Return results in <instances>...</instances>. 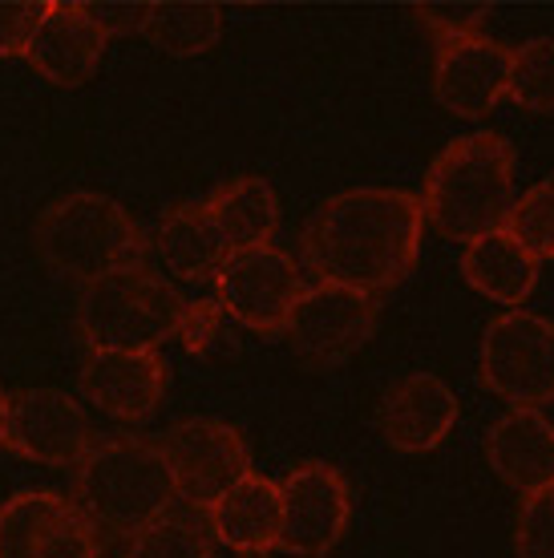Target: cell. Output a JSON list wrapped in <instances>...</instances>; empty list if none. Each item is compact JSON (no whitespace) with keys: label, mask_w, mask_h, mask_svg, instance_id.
I'll return each instance as SVG.
<instances>
[{"label":"cell","mask_w":554,"mask_h":558,"mask_svg":"<svg viewBox=\"0 0 554 558\" xmlns=\"http://www.w3.org/2000/svg\"><path fill=\"white\" fill-rule=\"evenodd\" d=\"M421 198L388 186L340 191L308 219L304 264L320 283L376 295L397 288L421 255Z\"/></svg>","instance_id":"cell-1"},{"label":"cell","mask_w":554,"mask_h":558,"mask_svg":"<svg viewBox=\"0 0 554 558\" xmlns=\"http://www.w3.org/2000/svg\"><path fill=\"white\" fill-rule=\"evenodd\" d=\"M514 210V146L498 134H466L433 158L421 191V215L449 239L502 231Z\"/></svg>","instance_id":"cell-2"},{"label":"cell","mask_w":554,"mask_h":558,"mask_svg":"<svg viewBox=\"0 0 554 558\" xmlns=\"http://www.w3.org/2000/svg\"><path fill=\"white\" fill-rule=\"evenodd\" d=\"M97 534L134 538L167 514L174 477L162 449L142 437H101L73 470V498Z\"/></svg>","instance_id":"cell-3"},{"label":"cell","mask_w":554,"mask_h":558,"mask_svg":"<svg viewBox=\"0 0 554 558\" xmlns=\"http://www.w3.org/2000/svg\"><path fill=\"white\" fill-rule=\"evenodd\" d=\"M33 247L57 276L94 283L122 267H138L146 239L118 198L101 191H70L41 210L33 227Z\"/></svg>","instance_id":"cell-4"},{"label":"cell","mask_w":554,"mask_h":558,"mask_svg":"<svg viewBox=\"0 0 554 558\" xmlns=\"http://www.w3.org/2000/svg\"><path fill=\"white\" fill-rule=\"evenodd\" d=\"M182 316L186 300L142 264L85 283L77 300V332L89 352H158L179 336Z\"/></svg>","instance_id":"cell-5"},{"label":"cell","mask_w":554,"mask_h":558,"mask_svg":"<svg viewBox=\"0 0 554 558\" xmlns=\"http://www.w3.org/2000/svg\"><path fill=\"white\" fill-rule=\"evenodd\" d=\"M478 368L485 389L498 392L514 409H539L542 401H554V324L522 307L502 312L498 320L485 324Z\"/></svg>","instance_id":"cell-6"},{"label":"cell","mask_w":554,"mask_h":558,"mask_svg":"<svg viewBox=\"0 0 554 558\" xmlns=\"http://www.w3.org/2000/svg\"><path fill=\"white\" fill-rule=\"evenodd\" d=\"M158 449L174 477V498L186 506L210 510L227 489L251 474V453L239 429L215 417L179 421L174 429L162 433Z\"/></svg>","instance_id":"cell-7"},{"label":"cell","mask_w":554,"mask_h":558,"mask_svg":"<svg viewBox=\"0 0 554 558\" xmlns=\"http://www.w3.org/2000/svg\"><path fill=\"white\" fill-rule=\"evenodd\" d=\"M300 292H304L300 267L291 264L288 252H279L272 243L231 252L219 279H215V304L236 324L264 336H276L288 328V316Z\"/></svg>","instance_id":"cell-8"},{"label":"cell","mask_w":554,"mask_h":558,"mask_svg":"<svg viewBox=\"0 0 554 558\" xmlns=\"http://www.w3.org/2000/svg\"><path fill=\"white\" fill-rule=\"evenodd\" d=\"M284 498V531H279V550L296 558H324L340 546L352 518V494L340 470L328 461H304L279 482Z\"/></svg>","instance_id":"cell-9"},{"label":"cell","mask_w":554,"mask_h":558,"mask_svg":"<svg viewBox=\"0 0 554 558\" xmlns=\"http://www.w3.org/2000/svg\"><path fill=\"white\" fill-rule=\"evenodd\" d=\"M0 558H101V538L70 498L21 489L0 506Z\"/></svg>","instance_id":"cell-10"},{"label":"cell","mask_w":554,"mask_h":558,"mask_svg":"<svg viewBox=\"0 0 554 558\" xmlns=\"http://www.w3.org/2000/svg\"><path fill=\"white\" fill-rule=\"evenodd\" d=\"M376 328V295L316 283L304 288L288 316L284 336L308 364H340L361 349Z\"/></svg>","instance_id":"cell-11"},{"label":"cell","mask_w":554,"mask_h":558,"mask_svg":"<svg viewBox=\"0 0 554 558\" xmlns=\"http://www.w3.org/2000/svg\"><path fill=\"white\" fill-rule=\"evenodd\" d=\"M94 429L85 409L61 389H21L9 401V433L4 446L28 461L77 470L94 449Z\"/></svg>","instance_id":"cell-12"},{"label":"cell","mask_w":554,"mask_h":558,"mask_svg":"<svg viewBox=\"0 0 554 558\" xmlns=\"http://www.w3.org/2000/svg\"><path fill=\"white\" fill-rule=\"evenodd\" d=\"M110 37L97 28L85 4H45L41 21L33 28L25 61L53 85H85L106 57Z\"/></svg>","instance_id":"cell-13"},{"label":"cell","mask_w":554,"mask_h":558,"mask_svg":"<svg viewBox=\"0 0 554 558\" xmlns=\"http://www.w3.org/2000/svg\"><path fill=\"white\" fill-rule=\"evenodd\" d=\"M506 82H510V49L490 41L485 33L437 49L433 94L458 118H485L506 98Z\"/></svg>","instance_id":"cell-14"},{"label":"cell","mask_w":554,"mask_h":558,"mask_svg":"<svg viewBox=\"0 0 554 558\" xmlns=\"http://www.w3.org/2000/svg\"><path fill=\"white\" fill-rule=\"evenodd\" d=\"M381 437L401 453H430L458 425V397L433 373L401 377L381 397Z\"/></svg>","instance_id":"cell-15"},{"label":"cell","mask_w":554,"mask_h":558,"mask_svg":"<svg viewBox=\"0 0 554 558\" xmlns=\"http://www.w3.org/2000/svg\"><path fill=\"white\" fill-rule=\"evenodd\" d=\"M167 361L158 352H89L82 389L113 421H146L167 397Z\"/></svg>","instance_id":"cell-16"},{"label":"cell","mask_w":554,"mask_h":558,"mask_svg":"<svg viewBox=\"0 0 554 558\" xmlns=\"http://www.w3.org/2000/svg\"><path fill=\"white\" fill-rule=\"evenodd\" d=\"M490 470L522 498L554 486V425L539 409H506L485 433Z\"/></svg>","instance_id":"cell-17"},{"label":"cell","mask_w":554,"mask_h":558,"mask_svg":"<svg viewBox=\"0 0 554 558\" xmlns=\"http://www.w3.org/2000/svg\"><path fill=\"white\" fill-rule=\"evenodd\" d=\"M207 522L210 534L227 550H236L243 558L272 555V550H279V531H284L279 482H272L264 474H248L210 506Z\"/></svg>","instance_id":"cell-18"},{"label":"cell","mask_w":554,"mask_h":558,"mask_svg":"<svg viewBox=\"0 0 554 558\" xmlns=\"http://www.w3.org/2000/svg\"><path fill=\"white\" fill-rule=\"evenodd\" d=\"M461 276L485 300L506 307H522V300L539 283V259L502 227V231H490V235L466 243V252H461Z\"/></svg>","instance_id":"cell-19"},{"label":"cell","mask_w":554,"mask_h":558,"mask_svg":"<svg viewBox=\"0 0 554 558\" xmlns=\"http://www.w3.org/2000/svg\"><path fill=\"white\" fill-rule=\"evenodd\" d=\"M158 252L162 264L186 283H215L231 255L207 203H182L167 210L158 223Z\"/></svg>","instance_id":"cell-20"},{"label":"cell","mask_w":554,"mask_h":558,"mask_svg":"<svg viewBox=\"0 0 554 558\" xmlns=\"http://www.w3.org/2000/svg\"><path fill=\"white\" fill-rule=\"evenodd\" d=\"M207 210L215 215V227L222 231L227 252L267 247L279 227V198L272 191V182L251 179V174L219 186L207 198Z\"/></svg>","instance_id":"cell-21"},{"label":"cell","mask_w":554,"mask_h":558,"mask_svg":"<svg viewBox=\"0 0 554 558\" xmlns=\"http://www.w3.org/2000/svg\"><path fill=\"white\" fill-rule=\"evenodd\" d=\"M142 33L170 57H198L219 41L222 13L207 4H150Z\"/></svg>","instance_id":"cell-22"},{"label":"cell","mask_w":554,"mask_h":558,"mask_svg":"<svg viewBox=\"0 0 554 558\" xmlns=\"http://www.w3.org/2000/svg\"><path fill=\"white\" fill-rule=\"evenodd\" d=\"M506 98L530 113L554 110V41L539 37V41L522 45L518 53H510Z\"/></svg>","instance_id":"cell-23"},{"label":"cell","mask_w":554,"mask_h":558,"mask_svg":"<svg viewBox=\"0 0 554 558\" xmlns=\"http://www.w3.org/2000/svg\"><path fill=\"white\" fill-rule=\"evenodd\" d=\"M125 558H215V543L194 518L162 514L130 538Z\"/></svg>","instance_id":"cell-24"},{"label":"cell","mask_w":554,"mask_h":558,"mask_svg":"<svg viewBox=\"0 0 554 558\" xmlns=\"http://www.w3.org/2000/svg\"><path fill=\"white\" fill-rule=\"evenodd\" d=\"M506 231H510L534 259H554V174L534 182L522 198H514Z\"/></svg>","instance_id":"cell-25"},{"label":"cell","mask_w":554,"mask_h":558,"mask_svg":"<svg viewBox=\"0 0 554 558\" xmlns=\"http://www.w3.org/2000/svg\"><path fill=\"white\" fill-rule=\"evenodd\" d=\"M514 550L518 558H554V486L522 498L514 522Z\"/></svg>","instance_id":"cell-26"},{"label":"cell","mask_w":554,"mask_h":558,"mask_svg":"<svg viewBox=\"0 0 554 558\" xmlns=\"http://www.w3.org/2000/svg\"><path fill=\"white\" fill-rule=\"evenodd\" d=\"M413 16H417V25L437 41V49H442V45L482 37L485 21H490V9H442V4H425V9H413Z\"/></svg>","instance_id":"cell-27"},{"label":"cell","mask_w":554,"mask_h":558,"mask_svg":"<svg viewBox=\"0 0 554 558\" xmlns=\"http://www.w3.org/2000/svg\"><path fill=\"white\" fill-rule=\"evenodd\" d=\"M222 316H227V312H222L215 300H194V304H186V316H182V324H179V340L194 356H203V352L219 340Z\"/></svg>","instance_id":"cell-28"},{"label":"cell","mask_w":554,"mask_h":558,"mask_svg":"<svg viewBox=\"0 0 554 558\" xmlns=\"http://www.w3.org/2000/svg\"><path fill=\"white\" fill-rule=\"evenodd\" d=\"M45 4H0V61L4 57H25L28 37L41 21Z\"/></svg>","instance_id":"cell-29"},{"label":"cell","mask_w":554,"mask_h":558,"mask_svg":"<svg viewBox=\"0 0 554 558\" xmlns=\"http://www.w3.org/2000/svg\"><path fill=\"white\" fill-rule=\"evenodd\" d=\"M89 16L97 21V28L106 37H130V33H142L146 28V4H85Z\"/></svg>","instance_id":"cell-30"},{"label":"cell","mask_w":554,"mask_h":558,"mask_svg":"<svg viewBox=\"0 0 554 558\" xmlns=\"http://www.w3.org/2000/svg\"><path fill=\"white\" fill-rule=\"evenodd\" d=\"M9 392H4V385H0V446H4V433H9Z\"/></svg>","instance_id":"cell-31"}]
</instances>
